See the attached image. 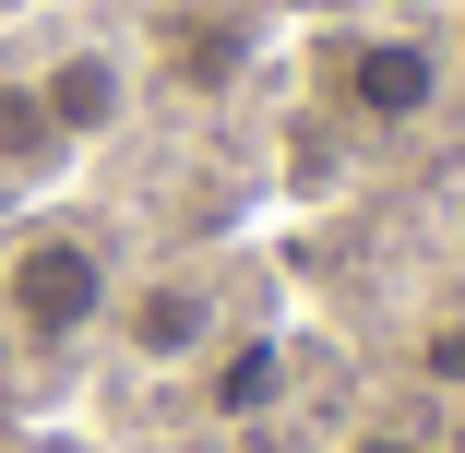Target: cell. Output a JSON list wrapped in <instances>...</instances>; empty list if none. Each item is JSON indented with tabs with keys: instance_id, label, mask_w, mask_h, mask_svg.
I'll return each instance as SVG.
<instances>
[{
	"instance_id": "cell-7",
	"label": "cell",
	"mask_w": 465,
	"mask_h": 453,
	"mask_svg": "<svg viewBox=\"0 0 465 453\" xmlns=\"http://www.w3.org/2000/svg\"><path fill=\"white\" fill-rule=\"evenodd\" d=\"M274 382H287V358H274V346H239L227 370H215V406H227V418H251V406H262Z\"/></svg>"
},
{
	"instance_id": "cell-8",
	"label": "cell",
	"mask_w": 465,
	"mask_h": 453,
	"mask_svg": "<svg viewBox=\"0 0 465 453\" xmlns=\"http://www.w3.org/2000/svg\"><path fill=\"white\" fill-rule=\"evenodd\" d=\"M418 382H430V394H465V310H441V322L418 334Z\"/></svg>"
},
{
	"instance_id": "cell-2",
	"label": "cell",
	"mask_w": 465,
	"mask_h": 453,
	"mask_svg": "<svg viewBox=\"0 0 465 453\" xmlns=\"http://www.w3.org/2000/svg\"><path fill=\"white\" fill-rule=\"evenodd\" d=\"M441 84H453V60H441L430 36H406V25H346V36H322V96H334V120H358V132H418V120L441 108Z\"/></svg>"
},
{
	"instance_id": "cell-3",
	"label": "cell",
	"mask_w": 465,
	"mask_h": 453,
	"mask_svg": "<svg viewBox=\"0 0 465 453\" xmlns=\"http://www.w3.org/2000/svg\"><path fill=\"white\" fill-rule=\"evenodd\" d=\"M36 120H48V143H60V155L108 143V132L132 120V60H120L108 36H84V48L36 60Z\"/></svg>"
},
{
	"instance_id": "cell-1",
	"label": "cell",
	"mask_w": 465,
	"mask_h": 453,
	"mask_svg": "<svg viewBox=\"0 0 465 453\" xmlns=\"http://www.w3.org/2000/svg\"><path fill=\"white\" fill-rule=\"evenodd\" d=\"M108 310H120V251H108V227H25L13 251H0V322H13V346H36V358H72L84 334H108Z\"/></svg>"
},
{
	"instance_id": "cell-5",
	"label": "cell",
	"mask_w": 465,
	"mask_h": 453,
	"mask_svg": "<svg viewBox=\"0 0 465 453\" xmlns=\"http://www.w3.org/2000/svg\"><path fill=\"white\" fill-rule=\"evenodd\" d=\"M155 72L179 84V96H227V84L251 72V25L239 13H167L155 25Z\"/></svg>"
},
{
	"instance_id": "cell-4",
	"label": "cell",
	"mask_w": 465,
	"mask_h": 453,
	"mask_svg": "<svg viewBox=\"0 0 465 453\" xmlns=\"http://www.w3.org/2000/svg\"><path fill=\"white\" fill-rule=\"evenodd\" d=\"M108 334L143 358V370H192V358H215L227 310H215V287H203V275H143V287H120Z\"/></svg>"
},
{
	"instance_id": "cell-6",
	"label": "cell",
	"mask_w": 465,
	"mask_h": 453,
	"mask_svg": "<svg viewBox=\"0 0 465 453\" xmlns=\"http://www.w3.org/2000/svg\"><path fill=\"white\" fill-rule=\"evenodd\" d=\"M48 120H36V84H0V167H48Z\"/></svg>"
},
{
	"instance_id": "cell-9",
	"label": "cell",
	"mask_w": 465,
	"mask_h": 453,
	"mask_svg": "<svg viewBox=\"0 0 465 453\" xmlns=\"http://www.w3.org/2000/svg\"><path fill=\"white\" fill-rule=\"evenodd\" d=\"M334 453H441V441H430V429H406V418H370V429H346Z\"/></svg>"
}]
</instances>
